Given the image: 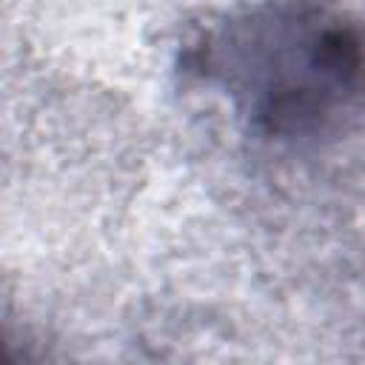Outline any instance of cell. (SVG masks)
Listing matches in <instances>:
<instances>
[{"instance_id":"1","label":"cell","mask_w":365,"mask_h":365,"mask_svg":"<svg viewBox=\"0 0 365 365\" xmlns=\"http://www.w3.org/2000/svg\"><path fill=\"white\" fill-rule=\"evenodd\" d=\"M237 108L268 137H319L365 111V40L314 6H262L202 43Z\"/></svg>"}]
</instances>
